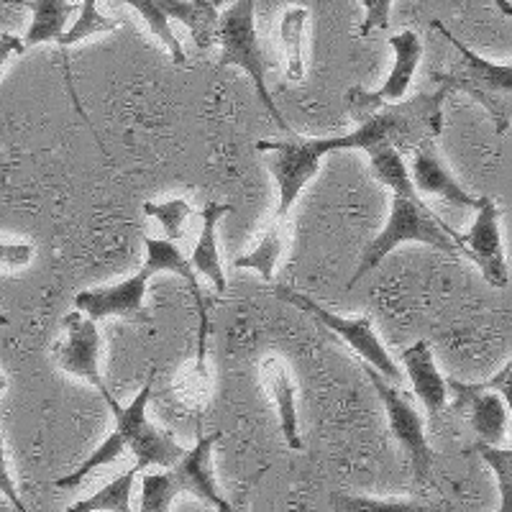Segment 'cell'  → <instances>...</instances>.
I'll use <instances>...</instances> for the list:
<instances>
[{
    "mask_svg": "<svg viewBox=\"0 0 512 512\" xmlns=\"http://www.w3.org/2000/svg\"><path fill=\"white\" fill-rule=\"evenodd\" d=\"M443 98L446 93L436 90V93H420L413 100H402L397 105H387L346 136L300 139L292 134L282 141H256V152L264 154L280 190L274 221H287V213L295 205L297 195L318 175L320 162L328 154L344 152V149L374 152L379 146H395L397 152L402 149L415 152L418 146L436 139L443 128Z\"/></svg>",
    "mask_w": 512,
    "mask_h": 512,
    "instance_id": "6da1fadb",
    "label": "cell"
},
{
    "mask_svg": "<svg viewBox=\"0 0 512 512\" xmlns=\"http://www.w3.org/2000/svg\"><path fill=\"white\" fill-rule=\"evenodd\" d=\"M369 162H372L374 177L392 195L390 221L379 236L369 241L367 249L361 251L359 267L349 280V290H354L369 272H374L384 262V256L395 251L400 244H425L448 256H459L461 233L454 231L446 221H441L431 210V205L425 203L408 167H405V159L395 146H379V149L369 152Z\"/></svg>",
    "mask_w": 512,
    "mask_h": 512,
    "instance_id": "7a4b0ae2",
    "label": "cell"
},
{
    "mask_svg": "<svg viewBox=\"0 0 512 512\" xmlns=\"http://www.w3.org/2000/svg\"><path fill=\"white\" fill-rule=\"evenodd\" d=\"M146 246V262L134 277L118 282V285L108 287H93V290H82L75 297V308L80 313L88 315L90 320H103V318H126L136 320V323H146L149 320V310L144 308L146 287L152 282L154 274L159 272H175L180 274L182 280L187 282L190 292L195 295V303L200 310V359L198 367L203 369V356H205V303L203 292H200L198 277H195V269H192L190 259L182 256V251L177 249L175 241L169 239H154V236H144Z\"/></svg>",
    "mask_w": 512,
    "mask_h": 512,
    "instance_id": "3957f363",
    "label": "cell"
},
{
    "mask_svg": "<svg viewBox=\"0 0 512 512\" xmlns=\"http://www.w3.org/2000/svg\"><path fill=\"white\" fill-rule=\"evenodd\" d=\"M154 379H157V369H152L146 384L139 390V395L134 400L123 405V410L116 418V428L98 448H95L93 454H90L88 461H82V466L77 472L67 474V477L57 479L59 489H72L77 484H82V479L93 474L98 466L111 464L116 461L121 454H134L136 466L139 469H149V466H162V469H172V466L180 464L185 459V448L175 441V438L169 436V433L159 431L157 425L149 423L146 418V405L152 400V390H154Z\"/></svg>",
    "mask_w": 512,
    "mask_h": 512,
    "instance_id": "277c9868",
    "label": "cell"
},
{
    "mask_svg": "<svg viewBox=\"0 0 512 512\" xmlns=\"http://www.w3.org/2000/svg\"><path fill=\"white\" fill-rule=\"evenodd\" d=\"M433 29L441 31L446 41L459 52L446 72H438L436 82L441 93H464L477 100L495 123L497 136H502L512 123V64H497L479 57L477 52L461 44L441 21H433Z\"/></svg>",
    "mask_w": 512,
    "mask_h": 512,
    "instance_id": "5b68a950",
    "label": "cell"
},
{
    "mask_svg": "<svg viewBox=\"0 0 512 512\" xmlns=\"http://www.w3.org/2000/svg\"><path fill=\"white\" fill-rule=\"evenodd\" d=\"M221 433L200 438L185 454V459L172 469L146 472L141 479V510L139 512H172V502L180 492H190L198 500L208 502L218 512H233L231 502L218 492L213 479V448Z\"/></svg>",
    "mask_w": 512,
    "mask_h": 512,
    "instance_id": "8992f818",
    "label": "cell"
},
{
    "mask_svg": "<svg viewBox=\"0 0 512 512\" xmlns=\"http://www.w3.org/2000/svg\"><path fill=\"white\" fill-rule=\"evenodd\" d=\"M218 41H221V59L218 67H239L254 80V88L259 100L267 105V113L272 121L292 136L290 123L282 118L280 108L274 105L272 95L267 88V67H264V54L256 36V3L254 0H236L223 11L221 24H218Z\"/></svg>",
    "mask_w": 512,
    "mask_h": 512,
    "instance_id": "52a82bcc",
    "label": "cell"
},
{
    "mask_svg": "<svg viewBox=\"0 0 512 512\" xmlns=\"http://www.w3.org/2000/svg\"><path fill=\"white\" fill-rule=\"evenodd\" d=\"M367 377L372 382V387L377 390L379 400H382L384 410H387V423H390V431L395 436V441L400 443L405 456L410 461V472H413L415 487L423 489L428 487V482L433 479V464H436V454H433L431 443L425 441V423L423 415L418 413V408L413 405L410 395H405L402 390H397L395 384L387 382L377 369L367 367Z\"/></svg>",
    "mask_w": 512,
    "mask_h": 512,
    "instance_id": "ba28073f",
    "label": "cell"
},
{
    "mask_svg": "<svg viewBox=\"0 0 512 512\" xmlns=\"http://www.w3.org/2000/svg\"><path fill=\"white\" fill-rule=\"evenodd\" d=\"M277 295H280L282 300H287V303L295 305V308H300V310H305L308 315H313L320 326H326L328 331L336 333V336L341 338L344 344H349L351 349L361 356V359L367 361V367L377 369V372L382 374L387 382H392V384L402 382L400 367H397L395 361L390 359L387 349L382 346V341H379L377 333H374L372 318H341V315L331 313V310H326L323 305L315 303L313 297L300 295V292L290 290V287H277Z\"/></svg>",
    "mask_w": 512,
    "mask_h": 512,
    "instance_id": "9c48e42d",
    "label": "cell"
},
{
    "mask_svg": "<svg viewBox=\"0 0 512 512\" xmlns=\"http://www.w3.org/2000/svg\"><path fill=\"white\" fill-rule=\"evenodd\" d=\"M387 44L395 52V64H392V72L387 77V82L379 90H374V93H367L364 88H351L349 95H346L351 116L359 118L361 123L369 121L374 113H379L387 105L402 103V98L408 95L410 85H413L420 57H423V41L410 29L400 31V34H392L387 39Z\"/></svg>",
    "mask_w": 512,
    "mask_h": 512,
    "instance_id": "30bf717a",
    "label": "cell"
},
{
    "mask_svg": "<svg viewBox=\"0 0 512 512\" xmlns=\"http://www.w3.org/2000/svg\"><path fill=\"white\" fill-rule=\"evenodd\" d=\"M64 326H67V341H64V344L54 346V359H57V364L64 369V372L75 374V377L88 379L95 390L103 395L108 410H111L113 415H118L123 410V405L116 400V397H113V392L108 390L105 379L100 377V331H98V323H95V320H90L88 315L82 318V313L77 310V313L67 315Z\"/></svg>",
    "mask_w": 512,
    "mask_h": 512,
    "instance_id": "8fae6325",
    "label": "cell"
},
{
    "mask_svg": "<svg viewBox=\"0 0 512 512\" xmlns=\"http://www.w3.org/2000/svg\"><path fill=\"white\" fill-rule=\"evenodd\" d=\"M461 256L472 259L479 267L484 280L492 287H507L510 272H507L505 249H502L500 233V210L492 198H482V208L477 210V221L459 239Z\"/></svg>",
    "mask_w": 512,
    "mask_h": 512,
    "instance_id": "7c38bea8",
    "label": "cell"
},
{
    "mask_svg": "<svg viewBox=\"0 0 512 512\" xmlns=\"http://www.w3.org/2000/svg\"><path fill=\"white\" fill-rule=\"evenodd\" d=\"M448 395L454 397V410L464 415L474 436L482 446H497L507 433V402L500 392L487 390L482 382H459L448 379Z\"/></svg>",
    "mask_w": 512,
    "mask_h": 512,
    "instance_id": "4fadbf2b",
    "label": "cell"
},
{
    "mask_svg": "<svg viewBox=\"0 0 512 512\" xmlns=\"http://www.w3.org/2000/svg\"><path fill=\"white\" fill-rule=\"evenodd\" d=\"M410 177H413L415 187H418V192L423 198H436L441 200V203L464 210L482 208V198H472V195L454 180V175H451L446 169V164L441 162L436 146H433L431 141L415 149Z\"/></svg>",
    "mask_w": 512,
    "mask_h": 512,
    "instance_id": "5bb4252c",
    "label": "cell"
},
{
    "mask_svg": "<svg viewBox=\"0 0 512 512\" xmlns=\"http://www.w3.org/2000/svg\"><path fill=\"white\" fill-rule=\"evenodd\" d=\"M402 364L413 382L415 395L423 400L425 410L438 415L448 402V379L441 377L436 361H433V349L428 341H418L410 349L402 351Z\"/></svg>",
    "mask_w": 512,
    "mask_h": 512,
    "instance_id": "9a60e30c",
    "label": "cell"
},
{
    "mask_svg": "<svg viewBox=\"0 0 512 512\" xmlns=\"http://www.w3.org/2000/svg\"><path fill=\"white\" fill-rule=\"evenodd\" d=\"M233 213V205L228 203H208L203 210H200V236L198 244L192 249L190 264L195 272L205 274L213 287H216L218 295H226V277H223V267H221V256H218V246H216V228L218 221L223 216Z\"/></svg>",
    "mask_w": 512,
    "mask_h": 512,
    "instance_id": "2e32d148",
    "label": "cell"
},
{
    "mask_svg": "<svg viewBox=\"0 0 512 512\" xmlns=\"http://www.w3.org/2000/svg\"><path fill=\"white\" fill-rule=\"evenodd\" d=\"M159 3L169 18H177L190 29L192 41L200 49L213 44L223 16V13H218V8L223 6L221 0H159Z\"/></svg>",
    "mask_w": 512,
    "mask_h": 512,
    "instance_id": "e0dca14e",
    "label": "cell"
},
{
    "mask_svg": "<svg viewBox=\"0 0 512 512\" xmlns=\"http://www.w3.org/2000/svg\"><path fill=\"white\" fill-rule=\"evenodd\" d=\"M264 374L272 384V395L277 402V413H280V428L285 436L287 446L300 451L303 441H300V418H297V402H295V384H292L290 369L282 364L280 359H272L264 367Z\"/></svg>",
    "mask_w": 512,
    "mask_h": 512,
    "instance_id": "ac0fdd59",
    "label": "cell"
},
{
    "mask_svg": "<svg viewBox=\"0 0 512 512\" xmlns=\"http://www.w3.org/2000/svg\"><path fill=\"white\" fill-rule=\"evenodd\" d=\"M24 6L31 8L34 21L24 34L26 47H36L41 41H59L67 31L64 24L72 11L82 8V3H67V0H24Z\"/></svg>",
    "mask_w": 512,
    "mask_h": 512,
    "instance_id": "d6986e66",
    "label": "cell"
},
{
    "mask_svg": "<svg viewBox=\"0 0 512 512\" xmlns=\"http://www.w3.org/2000/svg\"><path fill=\"white\" fill-rule=\"evenodd\" d=\"M333 512H454V505L438 500H379L367 495L333 492L328 497Z\"/></svg>",
    "mask_w": 512,
    "mask_h": 512,
    "instance_id": "ffe728a7",
    "label": "cell"
},
{
    "mask_svg": "<svg viewBox=\"0 0 512 512\" xmlns=\"http://www.w3.org/2000/svg\"><path fill=\"white\" fill-rule=\"evenodd\" d=\"M287 246V221H272L269 228L264 231L262 241L254 246V251L246 256H239L233 267L236 269H254L259 272L262 280H272L274 269H277V262H280L282 251Z\"/></svg>",
    "mask_w": 512,
    "mask_h": 512,
    "instance_id": "44dd1931",
    "label": "cell"
},
{
    "mask_svg": "<svg viewBox=\"0 0 512 512\" xmlns=\"http://www.w3.org/2000/svg\"><path fill=\"white\" fill-rule=\"evenodd\" d=\"M305 26H308V8H290L282 16L280 41L287 77L292 82H300L305 77Z\"/></svg>",
    "mask_w": 512,
    "mask_h": 512,
    "instance_id": "7402d4cb",
    "label": "cell"
},
{
    "mask_svg": "<svg viewBox=\"0 0 512 512\" xmlns=\"http://www.w3.org/2000/svg\"><path fill=\"white\" fill-rule=\"evenodd\" d=\"M139 472L141 469L134 464L126 474L116 477L111 484H105L88 500L70 505L64 512H134L131 510V492H134V482Z\"/></svg>",
    "mask_w": 512,
    "mask_h": 512,
    "instance_id": "603a6c76",
    "label": "cell"
},
{
    "mask_svg": "<svg viewBox=\"0 0 512 512\" xmlns=\"http://www.w3.org/2000/svg\"><path fill=\"white\" fill-rule=\"evenodd\" d=\"M126 3L134 8L141 18H144L146 24H149V29L154 31V36H157L164 47L169 49V54H172V62L180 64V67L182 64H187L185 49H182L180 39H177L175 31H172V26H169V16L164 13L162 3H159V0H126Z\"/></svg>",
    "mask_w": 512,
    "mask_h": 512,
    "instance_id": "cb8c5ba5",
    "label": "cell"
},
{
    "mask_svg": "<svg viewBox=\"0 0 512 512\" xmlns=\"http://www.w3.org/2000/svg\"><path fill=\"white\" fill-rule=\"evenodd\" d=\"M80 11H82V16L77 18V24L57 41L59 47H64V49L75 47V44H80L82 39H90L93 34H108V31H116L118 26H121L116 18L100 13L95 0H82Z\"/></svg>",
    "mask_w": 512,
    "mask_h": 512,
    "instance_id": "d4e9b609",
    "label": "cell"
},
{
    "mask_svg": "<svg viewBox=\"0 0 512 512\" xmlns=\"http://www.w3.org/2000/svg\"><path fill=\"white\" fill-rule=\"evenodd\" d=\"M144 213L149 218H154V221L159 223V226L164 228V236H167L169 241H177L185 236V228H187V221H190L192 216V208L187 200H164V203H144Z\"/></svg>",
    "mask_w": 512,
    "mask_h": 512,
    "instance_id": "484cf974",
    "label": "cell"
},
{
    "mask_svg": "<svg viewBox=\"0 0 512 512\" xmlns=\"http://www.w3.org/2000/svg\"><path fill=\"white\" fill-rule=\"evenodd\" d=\"M479 454L497 477V487H500V507H497V512H512V448L482 446L479 443Z\"/></svg>",
    "mask_w": 512,
    "mask_h": 512,
    "instance_id": "4316f807",
    "label": "cell"
},
{
    "mask_svg": "<svg viewBox=\"0 0 512 512\" xmlns=\"http://www.w3.org/2000/svg\"><path fill=\"white\" fill-rule=\"evenodd\" d=\"M361 6L367 8V18L361 21L359 36H369L372 31L390 29V8L392 0H364Z\"/></svg>",
    "mask_w": 512,
    "mask_h": 512,
    "instance_id": "83f0119b",
    "label": "cell"
},
{
    "mask_svg": "<svg viewBox=\"0 0 512 512\" xmlns=\"http://www.w3.org/2000/svg\"><path fill=\"white\" fill-rule=\"evenodd\" d=\"M482 384L487 387V390H495L505 397L507 410H510V415H512V359L507 361L505 367H502L495 377L487 379V382H482Z\"/></svg>",
    "mask_w": 512,
    "mask_h": 512,
    "instance_id": "f1b7e54d",
    "label": "cell"
},
{
    "mask_svg": "<svg viewBox=\"0 0 512 512\" xmlns=\"http://www.w3.org/2000/svg\"><path fill=\"white\" fill-rule=\"evenodd\" d=\"M31 256H34V249H31L29 244H11V241H6L3 244V264L6 267H21V264H29Z\"/></svg>",
    "mask_w": 512,
    "mask_h": 512,
    "instance_id": "f546056e",
    "label": "cell"
}]
</instances>
